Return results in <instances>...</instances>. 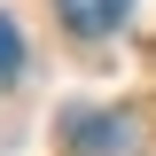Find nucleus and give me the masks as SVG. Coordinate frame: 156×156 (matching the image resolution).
<instances>
[{
  "instance_id": "nucleus-1",
  "label": "nucleus",
  "mask_w": 156,
  "mask_h": 156,
  "mask_svg": "<svg viewBox=\"0 0 156 156\" xmlns=\"http://www.w3.org/2000/svg\"><path fill=\"white\" fill-rule=\"evenodd\" d=\"M62 8V23H70L78 39H101V31H117V23H125V8H133V0H55Z\"/></svg>"
},
{
  "instance_id": "nucleus-2",
  "label": "nucleus",
  "mask_w": 156,
  "mask_h": 156,
  "mask_svg": "<svg viewBox=\"0 0 156 156\" xmlns=\"http://www.w3.org/2000/svg\"><path fill=\"white\" fill-rule=\"evenodd\" d=\"M125 148V117H86V156H109Z\"/></svg>"
},
{
  "instance_id": "nucleus-3",
  "label": "nucleus",
  "mask_w": 156,
  "mask_h": 156,
  "mask_svg": "<svg viewBox=\"0 0 156 156\" xmlns=\"http://www.w3.org/2000/svg\"><path fill=\"white\" fill-rule=\"evenodd\" d=\"M16 70H23V31L0 16V86H16Z\"/></svg>"
}]
</instances>
